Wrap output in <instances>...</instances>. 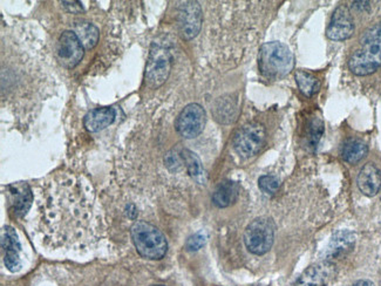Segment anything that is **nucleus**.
<instances>
[{
  "mask_svg": "<svg viewBox=\"0 0 381 286\" xmlns=\"http://www.w3.org/2000/svg\"><path fill=\"white\" fill-rule=\"evenodd\" d=\"M40 229L55 248L77 243L92 229L93 202L80 182L60 178L50 182L40 196Z\"/></svg>",
  "mask_w": 381,
  "mask_h": 286,
  "instance_id": "nucleus-1",
  "label": "nucleus"
},
{
  "mask_svg": "<svg viewBox=\"0 0 381 286\" xmlns=\"http://www.w3.org/2000/svg\"><path fill=\"white\" fill-rule=\"evenodd\" d=\"M115 115V111L109 107L93 109L91 112L87 113L84 117V126L89 132H100L114 122Z\"/></svg>",
  "mask_w": 381,
  "mask_h": 286,
  "instance_id": "nucleus-17",
  "label": "nucleus"
},
{
  "mask_svg": "<svg viewBox=\"0 0 381 286\" xmlns=\"http://www.w3.org/2000/svg\"><path fill=\"white\" fill-rule=\"evenodd\" d=\"M358 187L364 195L372 198L381 189V171L373 163H367L359 173Z\"/></svg>",
  "mask_w": 381,
  "mask_h": 286,
  "instance_id": "nucleus-16",
  "label": "nucleus"
},
{
  "mask_svg": "<svg viewBox=\"0 0 381 286\" xmlns=\"http://www.w3.org/2000/svg\"><path fill=\"white\" fill-rule=\"evenodd\" d=\"M239 195V183L234 181L221 182L215 191H214L212 202L219 208H227V207H230L237 201Z\"/></svg>",
  "mask_w": 381,
  "mask_h": 286,
  "instance_id": "nucleus-18",
  "label": "nucleus"
},
{
  "mask_svg": "<svg viewBox=\"0 0 381 286\" xmlns=\"http://www.w3.org/2000/svg\"><path fill=\"white\" fill-rule=\"evenodd\" d=\"M349 68L359 77H365L381 68V23L366 30L360 46L349 60Z\"/></svg>",
  "mask_w": 381,
  "mask_h": 286,
  "instance_id": "nucleus-2",
  "label": "nucleus"
},
{
  "mask_svg": "<svg viewBox=\"0 0 381 286\" xmlns=\"http://www.w3.org/2000/svg\"><path fill=\"white\" fill-rule=\"evenodd\" d=\"M8 200L12 211L17 217H23L31 208L33 193L26 183H16L8 187Z\"/></svg>",
  "mask_w": 381,
  "mask_h": 286,
  "instance_id": "nucleus-14",
  "label": "nucleus"
},
{
  "mask_svg": "<svg viewBox=\"0 0 381 286\" xmlns=\"http://www.w3.org/2000/svg\"><path fill=\"white\" fill-rule=\"evenodd\" d=\"M181 155L183 162L188 169L189 175L193 178L194 181H196L200 184H204L207 182V174L204 171L203 166H202L198 156L189 149L182 151Z\"/></svg>",
  "mask_w": 381,
  "mask_h": 286,
  "instance_id": "nucleus-21",
  "label": "nucleus"
},
{
  "mask_svg": "<svg viewBox=\"0 0 381 286\" xmlns=\"http://www.w3.org/2000/svg\"><path fill=\"white\" fill-rule=\"evenodd\" d=\"M1 251L4 258L5 267L11 272H17L21 267V259H20L19 237L16 230L12 227H4L1 231Z\"/></svg>",
  "mask_w": 381,
  "mask_h": 286,
  "instance_id": "nucleus-12",
  "label": "nucleus"
},
{
  "mask_svg": "<svg viewBox=\"0 0 381 286\" xmlns=\"http://www.w3.org/2000/svg\"><path fill=\"white\" fill-rule=\"evenodd\" d=\"M266 132L264 126L250 122L243 126L234 137V149L243 159H250L257 155L266 144Z\"/></svg>",
  "mask_w": 381,
  "mask_h": 286,
  "instance_id": "nucleus-6",
  "label": "nucleus"
},
{
  "mask_svg": "<svg viewBox=\"0 0 381 286\" xmlns=\"http://www.w3.org/2000/svg\"><path fill=\"white\" fill-rule=\"evenodd\" d=\"M295 77H296L297 85L305 97H312L319 90V79L316 75L305 70H298Z\"/></svg>",
  "mask_w": 381,
  "mask_h": 286,
  "instance_id": "nucleus-23",
  "label": "nucleus"
},
{
  "mask_svg": "<svg viewBox=\"0 0 381 286\" xmlns=\"http://www.w3.org/2000/svg\"><path fill=\"white\" fill-rule=\"evenodd\" d=\"M258 187L264 193L274 195L279 189L281 181H279V178L277 176H274V175H264V176H261L259 180H258Z\"/></svg>",
  "mask_w": 381,
  "mask_h": 286,
  "instance_id": "nucleus-25",
  "label": "nucleus"
},
{
  "mask_svg": "<svg viewBox=\"0 0 381 286\" xmlns=\"http://www.w3.org/2000/svg\"><path fill=\"white\" fill-rule=\"evenodd\" d=\"M207 238H208V235L204 231H198L196 232V233H194V235L189 237L187 242H185V249H187V251H198V250L203 248L205 243H207Z\"/></svg>",
  "mask_w": 381,
  "mask_h": 286,
  "instance_id": "nucleus-26",
  "label": "nucleus"
},
{
  "mask_svg": "<svg viewBox=\"0 0 381 286\" xmlns=\"http://www.w3.org/2000/svg\"><path fill=\"white\" fill-rule=\"evenodd\" d=\"M212 113H214L216 120L221 124H231L236 120L237 106H236L235 101L230 97H221L220 100L216 102Z\"/></svg>",
  "mask_w": 381,
  "mask_h": 286,
  "instance_id": "nucleus-20",
  "label": "nucleus"
},
{
  "mask_svg": "<svg viewBox=\"0 0 381 286\" xmlns=\"http://www.w3.org/2000/svg\"><path fill=\"white\" fill-rule=\"evenodd\" d=\"M355 33V23L346 5H340L335 8L328 25L326 35L335 41H342L351 38Z\"/></svg>",
  "mask_w": 381,
  "mask_h": 286,
  "instance_id": "nucleus-11",
  "label": "nucleus"
},
{
  "mask_svg": "<svg viewBox=\"0 0 381 286\" xmlns=\"http://www.w3.org/2000/svg\"><path fill=\"white\" fill-rule=\"evenodd\" d=\"M335 275V267L330 262L313 264L297 279L296 286H326Z\"/></svg>",
  "mask_w": 381,
  "mask_h": 286,
  "instance_id": "nucleus-13",
  "label": "nucleus"
},
{
  "mask_svg": "<svg viewBox=\"0 0 381 286\" xmlns=\"http://www.w3.org/2000/svg\"><path fill=\"white\" fill-rule=\"evenodd\" d=\"M151 286H165V285H151Z\"/></svg>",
  "mask_w": 381,
  "mask_h": 286,
  "instance_id": "nucleus-29",
  "label": "nucleus"
},
{
  "mask_svg": "<svg viewBox=\"0 0 381 286\" xmlns=\"http://www.w3.org/2000/svg\"><path fill=\"white\" fill-rule=\"evenodd\" d=\"M367 151H369V147L362 140L349 139L344 143L342 156L347 163L355 164L365 158Z\"/></svg>",
  "mask_w": 381,
  "mask_h": 286,
  "instance_id": "nucleus-19",
  "label": "nucleus"
},
{
  "mask_svg": "<svg viewBox=\"0 0 381 286\" xmlns=\"http://www.w3.org/2000/svg\"><path fill=\"white\" fill-rule=\"evenodd\" d=\"M324 124L319 116H313L308 128V146L312 151H316L323 136Z\"/></svg>",
  "mask_w": 381,
  "mask_h": 286,
  "instance_id": "nucleus-24",
  "label": "nucleus"
},
{
  "mask_svg": "<svg viewBox=\"0 0 381 286\" xmlns=\"http://www.w3.org/2000/svg\"><path fill=\"white\" fill-rule=\"evenodd\" d=\"M74 33L77 35V38L86 50H92L99 41V30L92 23H77Z\"/></svg>",
  "mask_w": 381,
  "mask_h": 286,
  "instance_id": "nucleus-22",
  "label": "nucleus"
},
{
  "mask_svg": "<svg viewBox=\"0 0 381 286\" xmlns=\"http://www.w3.org/2000/svg\"><path fill=\"white\" fill-rule=\"evenodd\" d=\"M353 286H374L373 283L370 282V280H359V282L355 283Z\"/></svg>",
  "mask_w": 381,
  "mask_h": 286,
  "instance_id": "nucleus-28",
  "label": "nucleus"
},
{
  "mask_svg": "<svg viewBox=\"0 0 381 286\" xmlns=\"http://www.w3.org/2000/svg\"><path fill=\"white\" fill-rule=\"evenodd\" d=\"M131 236L136 251L143 258L158 260L168 251L166 236L161 230L145 220L135 222L131 229Z\"/></svg>",
  "mask_w": 381,
  "mask_h": 286,
  "instance_id": "nucleus-4",
  "label": "nucleus"
},
{
  "mask_svg": "<svg viewBox=\"0 0 381 286\" xmlns=\"http://www.w3.org/2000/svg\"><path fill=\"white\" fill-rule=\"evenodd\" d=\"M183 163L185 162H183L181 154H174L173 151H170L169 154L167 155L166 164L170 171L180 169Z\"/></svg>",
  "mask_w": 381,
  "mask_h": 286,
  "instance_id": "nucleus-27",
  "label": "nucleus"
},
{
  "mask_svg": "<svg viewBox=\"0 0 381 286\" xmlns=\"http://www.w3.org/2000/svg\"><path fill=\"white\" fill-rule=\"evenodd\" d=\"M171 70V55L166 47L154 43L151 45L146 67V82L151 88L161 87Z\"/></svg>",
  "mask_w": 381,
  "mask_h": 286,
  "instance_id": "nucleus-7",
  "label": "nucleus"
},
{
  "mask_svg": "<svg viewBox=\"0 0 381 286\" xmlns=\"http://www.w3.org/2000/svg\"><path fill=\"white\" fill-rule=\"evenodd\" d=\"M355 235L349 230H340L333 233L325 250V259L340 258L353 249Z\"/></svg>",
  "mask_w": 381,
  "mask_h": 286,
  "instance_id": "nucleus-15",
  "label": "nucleus"
},
{
  "mask_svg": "<svg viewBox=\"0 0 381 286\" xmlns=\"http://www.w3.org/2000/svg\"><path fill=\"white\" fill-rule=\"evenodd\" d=\"M203 21L202 8L197 1H185L178 10V31L182 39L192 40L200 33Z\"/></svg>",
  "mask_w": 381,
  "mask_h": 286,
  "instance_id": "nucleus-9",
  "label": "nucleus"
},
{
  "mask_svg": "<svg viewBox=\"0 0 381 286\" xmlns=\"http://www.w3.org/2000/svg\"><path fill=\"white\" fill-rule=\"evenodd\" d=\"M207 122V114L200 105L187 106L176 120V131L185 139H195L203 132Z\"/></svg>",
  "mask_w": 381,
  "mask_h": 286,
  "instance_id": "nucleus-8",
  "label": "nucleus"
},
{
  "mask_svg": "<svg viewBox=\"0 0 381 286\" xmlns=\"http://www.w3.org/2000/svg\"><path fill=\"white\" fill-rule=\"evenodd\" d=\"M258 66L264 77L277 80L286 77L293 70L295 58L285 44L279 41L266 43L259 50Z\"/></svg>",
  "mask_w": 381,
  "mask_h": 286,
  "instance_id": "nucleus-3",
  "label": "nucleus"
},
{
  "mask_svg": "<svg viewBox=\"0 0 381 286\" xmlns=\"http://www.w3.org/2000/svg\"><path fill=\"white\" fill-rule=\"evenodd\" d=\"M59 60L67 68L79 65L84 58V46L74 31H65L59 38L57 46Z\"/></svg>",
  "mask_w": 381,
  "mask_h": 286,
  "instance_id": "nucleus-10",
  "label": "nucleus"
},
{
  "mask_svg": "<svg viewBox=\"0 0 381 286\" xmlns=\"http://www.w3.org/2000/svg\"><path fill=\"white\" fill-rule=\"evenodd\" d=\"M276 225L269 217H258L248 225L244 231V244L254 255H266L272 248Z\"/></svg>",
  "mask_w": 381,
  "mask_h": 286,
  "instance_id": "nucleus-5",
  "label": "nucleus"
}]
</instances>
